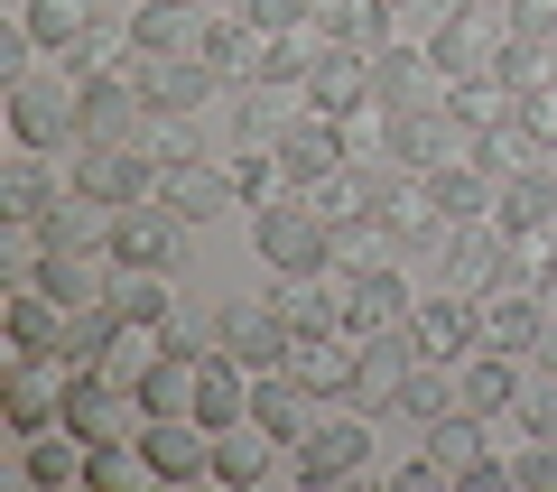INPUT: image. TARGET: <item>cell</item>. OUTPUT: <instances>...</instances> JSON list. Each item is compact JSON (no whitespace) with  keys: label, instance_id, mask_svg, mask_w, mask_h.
I'll list each match as a JSON object with an SVG mask.
<instances>
[{"label":"cell","instance_id":"1","mask_svg":"<svg viewBox=\"0 0 557 492\" xmlns=\"http://www.w3.org/2000/svg\"><path fill=\"white\" fill-rule=\"evenodd\" d=\"M84 139V75L65 65V75H10V149H75Z\"/></svg>","mask_w":557,"mask_h":492},{"label":"cell","instance_id":"2","mask_svg":"<svg viewBox=\"0 0 557 492\" xmlns=\"http://www.w3.org/2000/svg\"><path fill=\"white\" fill-rule=\"evenodd\" d=\"M428 38H437V57L456 65V84H474V75H502V57H511L530 28H520L511 0H465L456 20H437Z\"/></svg>","mask_w":557,"mask_h":492},{"label":"cell","instance_id":"3","mask_svg":"<svg viewBox=\"0 0 557 492\" xmlns=\"http://www.w3.org/2000/svg\"><path fill=\"white\" fill-rule=\"evenodd\" d=\"M75 372L84 362H65V354H20L10 362V381H0V418H10V436H47V428H65V391H75Z\"/></svg>","mask_w":557,"mask_h":492},{"label":"cell","instance_id":"4","mask_svg":"<svg viewBox=\"0 0 557 492\" xmlns=\"http://www.w3.org/2000/svg\"><path fill=\"white\" fill-rule=\"evenodd\" d=\"M251 251L270 260V270H325V260H335V233L317 223L307 196H278V205H251Z\"/></svg>","mask_w":557,"mask_h":492},{"label":"cell","instance_id":"5","mask_svg":"<svg viewBox=\"0 0 557 492\" xmlns=\"http://www.w3.org/2000/svg\"><path fill=\"white\" fill-rule=\"evenodd\" d=\"M372 409H344V418H317V428L288 446V473L298 483H344V473H372Z\"/></svg>","mask_w":557,"mask_h":492},{"label":"cell","instance_id":"6","mask_svg":"<svg viewBox=\"0 0 557 492\" xmlns=\"http://www.w3.org/2000/svg\"><path fill=\"white\" fill-rule=\"evenodd\" d=\"M65 186L94 205H139V196H159V168H139L121 139H84V149H65Z\"/></svg>","mask_w":557,"mask_h":492},{"label":"cell","instance_id":"7","mask_svg":"<svg viewBox=\"0 0 557 492\" xmlns=\"http://www.w3.org/2000/svg\"><path fill=\"white\" fill-rule=\"evenodd\" d=\"M112 251L131 260V270H177V251H186V214H177L168 196L121 205V214H112Z\"/></svg>","mask_w":557,"mask_h":492},{"label":"cell","instance_id":"8","mask_svg":"<svg viewBox=\"0 0 557 492\" xmlns=\"http://www.w3.org/2000/svg\"><path fill=\"white\" fill-rule=\"evenodd\" d=\"M288 372H298L317 399H354V381H362V325H325V335H298V344H288Z\"/></svg>","mask_w":557,"mask_h":492},{"label":"cell","instance_id":"9","mask_svg":"<svg viewBox=\"0 0 557 492\" xmlns=\"http://www.w3.org/2000/svg\"><path fill=\"white\" fill-rule=\"evenodd\" d=\"M381 94H391L399 112H446V102H456V65L437 57V38L391 47V57H381Z\"/></svg>","mask_w":557,"mask_h":492},{"label":"cell","instance_id":"10","mask_svg":"<svg viewBox=\"0 0 557 492\" xmlns=\"http://www.w3.org/2000/svg\"><path fill=\"white\" fill-rule=\"evenodd\" d=\"M288 344H298V325H288L270 297H242V307H223V354H233V362L278 372V362H288Z\"/></svg>","mask_w":557,"mask_h":492},{"label":"cell","instance_id":"11","mask_svg":"<svg viewBox=\"0 0 557 492\" xmlns=\"http://www.w3.org/2000/svg\"><path fill=\"white\" fill-rule=\"evenodd\" d=\"M139 446H149L159 483H214V428L205 418H149Z\"/></svg>","mask_w":557,"mask_h":492},{"label":"cell","instance_id":"12","mask_svg":"<svg viewBox=\"0 0 557 492\" xmlns=\"http://www.w3.org/2000/svg\"><path fill=\"white\" fill-rule=\"evenodd\" d=\"M437 251H446V288H456V297H483V288H502V260H511V242H502V223L483 214V223H456Z\"/></svg>","mask_w":557,"mask_h":492},{"label":"cell","instance_id":"13","mask_svg":"<svg viewBox=\"0 0 557 492\" xmlns=\"http://www.w3.org/2000/svg\"><path fill=\"white\" fill-rule=\"evenodd\" d=\"M139 94L159 112H214L223 102V75L205 57H139Z\"/></svg>","mask_w":557,"mask_h":492},{"label":"cell","instance_id":"14","mask_svg":"<svg viewBox=\"0 0 557 492\" xmlns=\"http://www.w3.org/2000/svg\"><path fill=\"white\" fill-rule=\"evenodd\" d=\"M539 325H548V307L530 288H483L474 297V344H493V354H539Z\"/></svg>","mask_w":557,"mask_h":492},{"label":"cell","instance_id":"15","mask_svg":"<svg viewBox=\"0 0 557 492\" xmlns=\"http://www.w3.org/2000/svg\"><path fill=\"white\" fill-rule=\"evenodd\" d=\"M409 372H418L409 325H399V335H362V381H354V409L391 418V409H399V391H409Z\"/></svg>","mask_w":557,"mask_h":492},{"label":"cell","instance_id":"16","mask_svg":"<svg viewBox=\"0 0 557 492\" xmlns=\"http://www.w3.org/2000/svg\"><path fill=\"white\" fill-rule=\"evenodd\" d=\"M159 196L177 205L186 223H223L242 205V186H233V168H223V158H186V168H168L159 177Z\"/></svg>","mask_w":557,"mask_h":492},{"label":"cell","instance_id":"17","mask_svg":"<svg viewBox=\"0 0 557 492\" xmlns=\"http://www.w3.org/2000/svg\"><path fill=\"white\" fill-rule=\"evenodd\" d=\"M131 38L139 57H205V0H139Z\"/></svg>","mask_w":557,"mask_h":492},{"label":"cell","instance_id":"18","mask_svg":"<svg viewBox=\"0 0 557 492\" xmlns=\"http://www.w3.org/2000/svg\"><path fill=\"white\" fill-rule=\"evenodd\" d=\"M456 409L511 418V409H520V354H493V344H474V354L456 362Z\"/></svg>","mask_w":557,"mask_h":492},{"label":"cell","instance_id":"19","mask_svg":"<svg viewBox=\"0 0 557 492\" xmlns=\"http://www.w3.org/2000/svg\"><path fill=\"white\" fill-rule=\"evenodd\" d=\"M251 418L278 436V446H298V436L317 428V391H307L288 362H278V372H251Z\"/></svg>","mask_w":557,"mask_h":492},{"label":"cell","instance_id":"20","mask_svg":"<svg viewBox=\"0 0 557 492\" xmlns=\"http://www.w3.org/2000/svg\"><path fill=\"white\" fill-rule=\"evenodd\" d=\"M381 223H391V242H446V233H456V214H446L437 177H418V168H399V186H391V205H381Z\"/></svg>","mask_w":557,"mask_h":492},{"label":"cell","instance_id":"21","mask_svg":"<svg viewBox=\"0 0 557 492\" xmlns=\"http://www.w3.org/2000/svg\"><path fill=\"white\" fill-rule=\"evenodd\" d=\"M409 344L428 362H465V354H474V297H456V288H446V297H418Z\"/></svg>","mask_w":557,"mask_h":492},{"label":"cell","instance_id":"22","mask_svg":"<svg viewBox=\"0 0 557 492\" xmlns=\"http://www.w3.org/2000/svg\"><path fill=\"white\" fill-rule=\"evenodd\" d=\"M381 94V57H362V47H325L317 75H307V102L317 112H354V102Z\"/></svg>","mask_w":557,"mask_h":492},{"label":"cell","instance_id":"23","mask_svg":"<svg viewBox=\"0 0 557 492\" xmlns=\"http://www.w3.org/2000/svg\"><path fill=\"white\" fill-rule=\"evenodd\" d=\"M65 205V186L47 177V149H10V168H0V223H47Z\"/></svg>","mask_w":557,"mask_h":492},{"label":"cell","instance_id":"24","mask_svg":"<svg viewBox=\"0 0 557 492\" xmlns=\"http://www.w3.org/2000/svg\"><path fill=\"white\" fill-rule=\"evenodd\" d=\"M270 465H288V446H278L260 418H233V428H214V483H260Z\"/></svg>","mask_w":557,"mask_h":492},{"label":"cell","instance_id":"25","mask_svg":"<svg viewBox=\"0 0 557 492\" xmlns=\"http://www.w3.org/2000/svg\"><path fill=\"white\" fill-rule=\"evenodd\" d=\"M278 168H288V186H317V177H335V168H344V131H335V112H307L298 131L278 139Z\"/></svg>","mask_w":557,"mask_h":492},{"label":"cell","instance_id":"26","mask_svg":"<svg viewBox=\"0 0 557 492\" xmlns=\"http://www.w3.org/2000/svg\"><path fill=\"white\" fill-rule=\"evenodd\" d=\"M121 149H131L139 168H159V177H168V168H186V158H205L196 149V112H159V102L139 112V131L121 139Z\"/></svg>","mask_w":557,"mask_h":492},{"label":"cell","instance_id":"27","mask_svg":"<svg viewBox=\"0 0 557 492\" xmlns=\"http://www.w3.org/2000/svg\"><path fill=\"white\" fill-rule=\"evenodd\" d=\"M159 354H168V325H121V335L102 344V362H94V372L149 399V372H159Z\"/></svg>","mask_w":557,"mask_h":492},{"label":"cell","instance_id":"28","mask_svg":"<svg viewBox=\"0 0 557 492\" xmlns=\"http://www.w3.org/2000/svg\"><path fill=\"white\" fill-rule=\"evenodd\" d=\"M317 20L335 28V47H362V57H391V0H317Z\"/></svg>","mask_w":557,"mask_h":492},{"label":"cell","instance_id":"29","mask_svg":"<svg viewBox=\"0 0 557 492\" xmlns=\"http://www.w3.org/2000/svg\"><path fill=\"white\" fill-rule=\"evenodd\" d=\"M557 214V168L539 158V168H520V177H502V196H493V223L502 233H520V223H548Z\"/></svg>","mask_w":557,"mask_h":492},{"label":"cell","instance_id":"30","mask_svg":"<svg viewBox=\"0 0 557 492\" xmlns=\"http://www.w3.org/2000/svg\"><path fill=\"white\" fill-rule=\"evenodd\" d=\"M502 242H511V260H502V288H548V279H557V214L548 223H520V233H502Z\"/></svg>","mask_w":557,"mask_h":492},{"label":"cell","instance_id":"31","mask_svg":"<svg viewBox=\"0 0 557 492\" xmlns=\"http://www.w3.org/2000/svg\"><path fill=\"white\" fill-rule=\"evenodd\" d=\"M335 131H344V158L381 168V158H391V139H399V102L372 94V102H354V112H335Z\"/></svg>","mask_w":557,"mask_h":492},{"label":"cell","instance_id":"32","mask_svg":"<svg viewBox=\"0 0 557 492\" xmlns=\"http://www.w3.org/2000/svg\"><path fill=\"white\" fill-rule=\"evenodd\" d=\"M149 418H205V362L196 354H159V372H149Z\"/></svg>","mask_w":557,"mask_h":492},{"label":"cell","instance_id":"33","mask_svg":"<svg viewBox=\"0 0 557 492\" xmlns=\"http://www.w3.org/2000/svg\"><path fill=\"white\" fill-rule=\"evenodd\" d=\"M409 316H418V297L399 288V270L372 260V270H362V297H354V325H362V335H399Z\"/></svg>","mask_w":557,"mask_h":492},{"label":"cell","instance_id":"34","mask_svg":"<svg viewBox=\"0 0 557 492\" xmlns=\"http://www.w3.org/2000/svg\"><path fill=\"white\" fill-rule=\"evenodd\" d=\"M112 316H121V325H168V316H177L168 270H131V260H121V279H112Z\"/></svg>","mask_w":557,"mask_h":492},{"label":"cell","instance_id":"35","mask_svg":"<svg viewBox=\"0 0 557 492\" xmlns=\"http://www.w3.org/2000/svg\"><path fill=\"white\" fill-rule=\"evenodd\" d=\"M84 465H94V446H84L75 428H47V436H28V483H84Z\"/></svg>","mask_w":557,"mask_h":492},{"label":"cell","instance_id":"36","mask_svg":"<svg viewBox=\"0 0 557 492\" xmlns=\"http://www.w3.org/2000/svg\"><path fill=\"white\" fill-rule=\"evenodd\" d=\"M65 65H75V75H139V38H131V28H84V38L75 47H65Z\"/></svg>","mask_w":557,"mask_h":492},{"label":"cell","instance_id":"37","mask_svg":"<svg viewBox=\"0 0 557 492\" xmlns=\"http://www.w3.org/2000/svg\"><path fill=\"white\" fill-rule=\"evenodd\" d=\"M437 196H446V214H456V223H483V214H493V196H502V177L483 168V158H465V168H437Z\"/></svg>","mask_w":557,"mask_h":492},{"label":"cell","instance_id":"38","mask_svg":"<svg viewBox=\"0 0 557 492\" xmlns=\"http://www.w3.org/2000/svg\"><path fill=\"white\" fill-rule=\"evenodd\" d=\"M456 121H474V131H502V121H520V84H502V75H474V84H456V102H446Z\"/></svg>","mask_w":557,"mask_h":492},{"label":"cell","instance_id":"39","mask_svg":"<svg viewBox=\"0 0 557 492\" xmlns=\"http://www.w3.org/2000/svg\"><path fill=\"white\" fill-rule=\"evenodd\" d=\"M223 168H233L242 205H278V196H298V186H288V168H278V149H223Z\"/></svg>","mask_w":557,"mask_h":492},{"label":"cell","instance_id":"40","mask_svg":"<svg viewBox=\"0 0 557 492\" xmlns=\"http://www.w3.org/2000/svg\"><path fill=\"white\" fill-rule=\"evenodd\" d=\"M446 409H456V362H428V354H418L409 391H399V418H418V428H428V418H446Z\"/></svg>","mask_w":557,"mask_h":492},{"label":"cell","instance_id":"41","mask_svg":"<svg viewBox=\"0 0 557 492\" xmlns=\"http://www.w3.org/2000/svg\"><path fill=\"white\" fill-rule=\"evenodd\" d=\"M112 335H121V316H112V307H75V316H65V335H57V354L94 372V362H102V344H112Z\"/></svg>","mask_w":557,"mask_h":492},{"label":"cell","instance_id":"42","mask_svg":"<svg viewBox=\"0 0 557 492\" xmlns=\"http://www.w3.org/2000/svg\"><path fill=\"white\" fill-rule=\"evenodd\" d=\"M94 28V0H28V38L38 47H75Z\"/></svg>","mask_w":557,"mask_h":492},{"label":"cell","instance_id":"43","mask_svg":"<svg viewBox=\"0 0 557 492\" xmlns=\"http://www.w3.org/2000/svg\"><path fill=\"white\" fill-rule=\"evenodd\" d=\"M502 465H511V492H557V436H520V455Z\"/></svg>","mask_w":557,"mask_h":492},{"label":"cell","instance_id":"44","mask_svg":"<svg viewBox=\"0 0 557 492\" xmlns=\"http://www.w3.org/2000/svg\"><path fill=\"white\" fill-rule=\"evenodd\" d=\"M168 354H223V307L205 316V307H186V316H168Z\"/></svg>","mask_w":557,"mask_h":492},{"label":"cell","instance_id":"45","mask_svg":"<svg viewBox=\"0 0 557 492\" xmlns=\"http://www.w3.org/2000/svg\"><path fill=\"white\" fill-rule=\"evenodd\" d=\"M520 428L557 436V372H548V362H539V381H520Z\"/></svg>","mask_w":557,"mask_h":492},{"label":"cell","instance_id":"46","mask_svg":"<svg viewBox=\"0 0 557 492\" xmlns=\"http://www.w3.org/2000/svg\"><path fill=\"white\" fill-rule=\"evenodd\" d=\"M520 121H530V131L557 149V84H530V94H520Z\"/></svg>","mask_w":557,"mask_h":492},{"label":"cell","instance_id":"47","mask_svg":"<svg viewBox=\"0 0 557 492\" xmlns=\"http://www.w3.org/2000/svg\"><path fill=\"white\" fill-rule=\"evenodd\" d=\"M520 10V28H557V0H511Z\"/></svg>","mask_w":557,"mask_h":492},{"label":"cell","instance_id":"48","mask_svg":"<svg viewBox=\"0 0 557 492\" xmlns=\"http://www.w3.org/2000/svg\"><path fill=\"white\" fill-rule=\"evenodd\" d=\"M539 362H548V372H557V316H548V325H539Z\"/></svg>","mask_w":557,"mask_h":492},{"label":"cell","instance_id":"49","mask_svg":"<svg viewBox=\"0 0 557 492\" xmlns=\"http://www.w3.org/2000/svg\"><path fill=\"white\" fill-rule=\"evenodd\" d=\"M214 10H242V0H214Z\"/></svg>","mask_w":557,"mask_h":492},{"label":"cell","instance_id":"50","mask_svg":"<svg viewBox=\"0 0 557 492\" xmlns=\"http://www.w3.org/2000/svg\"><path fill=\"white\" fill-rule=\"evenodd\" d=\"M391 10H399V0H391Z\"/></svg>","mask_w":557,"mask_h":492}]
</instances>
